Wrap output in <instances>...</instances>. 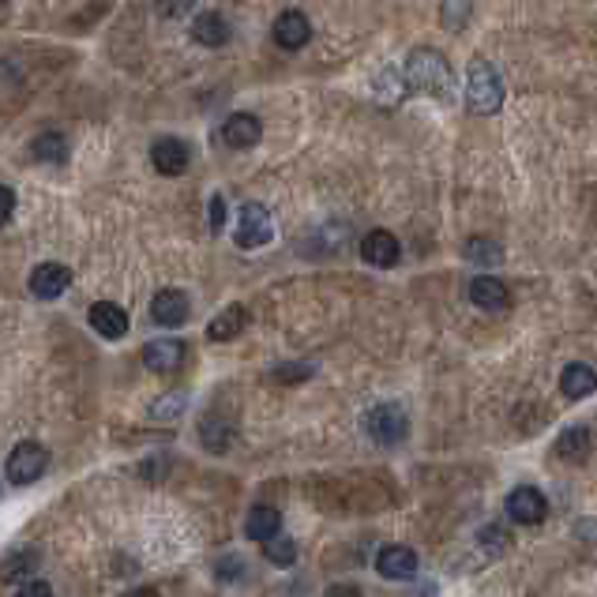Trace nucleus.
<instances>
[{
  "label": "nucleus",
  "mask_w": 597,
  "mask_h": 597,
  "mask_svg": "<svg viewBox=\"0 0 597 597\" xmlns=\"http://www.w3.org/2000/svg\"><path fill=\"white\" fill-rule=\"evenodd\" d=\"M38 560H42V556H38L34 549L31 552H27V549L12 552V556L4 560V582L12 586L16 579H27V575H34V571H38Z\"/></svg>",
  "instance_id": "25"
},
{
  "label": "nucleus",
  "mask_w": 597,
  "mask_h": 597,
  "mask_svg": "<svg viewBox=\"0 0 597 597\" xmlns=\"http://www.w3.org/2000/svg\"><path fill=\"white\" fill-rule=\"evenodd\" d=\"M470 16H474V0H444V27L451 34L466 31V23H470Z\"/></svg>",
  "instance_id": "26"
},
{
  "label": "nucleus",
  "mask_w": 597,
  "mask_h": 597,
  "mask_svg": "<svg viewBox=\"0 0 597 597\" xmlns=\"http://www.w3.org/2000/svg\"><path fill=\"white\" fill-rule=\"evenodd\" d=\"M470 301L477 308H485V312H500V308L511 305V293L496 275H481L470 282Z\"/></svg>",
  "instance_id": "16"
},
{
  "label": "nucleus",
  "mask_w": 597,
  "mask_h": 597,
  "mask_svg": "<svg viewBox=\"0 0 597 597\" xmlns=\"http://www.w3.org/2000/svg\"><path fill=\"white\" fill-rule=\"evenodd\" d=\"M222 139H226V147H233V151L256 147V143L263 139L260 117H252V113H230L226 124H222Z\"/></svg>",
  "instance_id": "12"
},
{
  "label": "nucleus",
  "mask_w": 597,
  "mask_h": 597,
  "mask_svg": "<svg viewBox=\"0 0 597 597\" xmlns=\"http://www.w3.org/2000/svg\"><path fill=\"white\" fill-rule=\"evenodd\" d=\"M376 571L383 579H414L417 575V552L410 545H383L376 556Z\"/></svg>",
  "instance_id": "13"
},
{
  "label": "nucleus",
  "mask_w": 597,
  "mask_h": 597,
  "mask_svg": "<svg viewBox=\"0 0 597 597\" xmlns=\"http://www.w3.org/2000/svg\"><path fill=\"white\" fill-rule=\"evenodd\" d=\"M215 571H218V579L222 582H233V579H241L245 575V560L241 556H222L215 564Z\"/></svg>",
  "instance_id": "32"
},
{
  "label": "nucleus",
  "mask_w": 597,
  "mask_h": 597,
  "mask_svg": "<svg viewBox=\"0 0 597 597\" xmlns=\"http://www.w3.org/2000/svg\"><path fill=\"white\" fill-rule=\"evenodd\" d=\"M271 237H275L271 211H267L263 203H245V207L237 211V245L245 248V252H252V248L271 245Z\"/></svg>",
  "instance_id": "5"
},
{
  "label": "nucleus",
  "mask_w": 597,
  "mask_h": 597,
  "mask_svg": "<svg viewBox=\"0 0 597 597\" xmlns=\"http://www.w3.org/2000/svg\"><path fill=\"white\" fill-rule=\"evenodd\" d=\"M49 470V451L42 444H34V440H23L16 444V451L8 455V466H4V474H8V485H16V489H27L34 485L38 477Z\"/></svg>",
  "instance_id": "4"
},
{
  "label": "nucleus",
  "mask_w": 597,
  "mask_h": 597,
  "mask_svg": "<svg viewBox=\"0 0 597 597\" xmlns=\"http://www.w3.org/2000/svg\"><path fill=\"white\" fill-rule=\"evenodd\" d=\"M365 429L380 447H395L410 436V417H406V410L398 402H380L376 410H368Z\"/></svg>",
  "instance_id": "3"
},
{
  "label": "nucleus",
  "mask_w": 597,
  "mask_h": 597,
  "mask_svg": "<svg viewBox=\"0 0 597 597\" xmlns=\"http://www.w3.org/2000/svg\"><path fill=\"white\" fill-rule=\"evenodd\" d=\"M72 286V271L64 263H38L31 271V293L38 301H57Z\"/></svg>",
  "instance_id": "10"
},
{
  "label": "nucleus",
  "mask_w": 597,
  "mask_h": 597,
  "mask_svg": "<svg viewBox=\"0 0 597 597\" xmlns=\"http://www.w3.org/2000/svg\"><path fill=\"white\" fill-rule=\"evenodd\" d=\"M184 357H188V350H184L181 338H154V342H147L143 346V361H147V368L151 372H177V368L184 365Z\"/></svg>",
  "instance_id": "11"
},
{
  "label": "nucleus",
  "mask_w": 597,
  "mask_h": 597,
  "mask_svg": "<svg viewBox=\"0 0 597 597\" xmlns=\"http://www.w3.org/2000/svg\"><path fill=\"white\" fill-rule=\"evenodd\" d=\"M402 87H406V76H402V72H395V68H380V72H376V94H380V102H391V106H395Z\"/></svg>",
  "instance_id": "27"
},
{
  "label": "nucleus",
  "mask_w": 597,
  "mask_h": 597,
  "mask_svg": "<svg viewBox=\"0 0 597 597\" xmlns=\"http://www.w3.org/2000/svg\"><path fill=\"white\" fill-rule=\"evenodd\" d=\"M402 76H406V87L417 94H432V98H440V102H451L455 98V72H451V64H447L444 53H436V49H414L406 64H402Z\"/></svg>",
  "instance_id": "1"
},
{
  "label": "nucleus",
  "mask_w": 597,
  "mask_h": 597,
  "mask_svg": "<svg viewBox=\"0 0 597 597\" xmlns=\"http://www.w3.org/2000/svg\"><path fill=\"white\" fill-rule=\"evenodd\" d=\"M188 316H192L188 293H181V290H158V293H154L151 320L158 323V327H169V331H177V327H184V323H188Z\"/></svg>",
  "instance_id": "6"
},
{
  "label": "nucleus",
  "mask_w": 597,
  "mask_h": 597,
  "mask_svg": "<svg viewBox=\"0 0 597 597\" xmlns=\"http://www.w3.org/2000/svg\"><path fill=\"white\" fill-rule=\"evenodd\" d=\"M263 552H267L271 564L290 567L297 560V541L293 537H271V541H263Z\"/></svg>",
  "instance_id": "28"
},
{
  "label": "nucleus",
  "mask_w": 597,
  "mask_h": 597,
  "mask_svg": "<svg viewBox=\"0 0 597 597\" xmlns=\"http://www.w3.org/2000/svg\"><path fill=\"white\" fill-rule=\"evenodd\" d=\"M466 106L474 109L477 117H492L504 106V83H500L489 61L470 64V72H466Z\"/></svg>",
  "instance_id": "2"
},
{
  "label": "nucleus",
  "mask_w": 597,
  "mask_h": 597,
  "mask_svg": "<svg viewBox=\"0 0 597 597\" xmlns=\"http://www.w3.org/2000/svg\"><path fill=\"white\" fill-rule=\"evenodd\" d=\"M151 162L162 177H181L184 169H188V162H192V147L177 136H166L151 147Z\"/></svg>",
  "instance_id": "8"
},
{
  "label": "nucleus",
  "mask_w": 597,
  "mask_h": 597,
  "mask_svg": "<svg viewBox=\"0 0 597 597\" xmlns=\"http://www.w3.org/2000/svg\"><path fill=\"white\" fill-rule=\"evenodd\" d=\"M462 256L470 263H481V267H496V263L504 260V248L496 245L492 237H470L466 248H462Z\"/></svg>",
  "instance_id": "24"
},
{
  "label": "nucleus",
  "mask_w": 597,
  "mask_h": 597,
  "mask_svg": "<svg viewBox=\"0 0 597 597\" xmlns=\"http://www.w3.org/2000/svg\"><path fill=\"white\" fill-rule=\"evenodd\" d=\"M91 327L102 338L117 342V338L128 335L132 320H128V312H124L121 305H113V301H98V305H91Z\"/></svg>",
  "instance_id": "15"
},
{
  "label": "nucleus",
  "mask_w": 597,
  "mask_h": 597,
  "mask_svg": "<svg viewBox=\"0 0 597 597\" xmlns=\"http://www.w3.org/2000/svg\"><path fill=\"white\" fill-rule=\"evenodd\" d=\"M31 154L38 158V162L61 166V162H68V154H72V143H68L64 132H42V136H34Z\"/></svg>",
  "instance_id": "23"
},
{
  "label": "nucleus",
  "mask_w": 597,
  "mask_h": 597,
  "mask_svg": "<svg viewBox=\"0 0 597 597\" xmlns=\"http://www.w3.org/2000/svg\"><path fill=\"white\" fill-rule=\"evenodd\" d=\"M166 466L169 462H143V466H139V474L147 477V481H158V477L166 474Z\"/></svg>",
  "instance_id": "37"
},
{
  "label": "nucleus",
  "mask_w": 597,
  "mask_h": 597,
  "mask_svg": "<svg viewBox=\"0 0 597 597\" xmlns=\"http://www.w3.org/2000/svg\"><path fill=\"white\" fill-rule=\"evenodd\" d=\"M199 0H158V16L162 19H184Z\"/></svg>",
  "instance_id": "31"
},
{
  "label": "nucleus",
  "mask_w": 597,
  "mask_h": 597,
  "mask_svg": "<svg viewBox=\"0 0 597 597\" xmlns=\"http://www.w3.org/2000/svg\"><path fill=\"white\" fill-rule=\"evenodd\" d=\"M233 436H237V425L226 421L222 414H207L199 421V440H203L207 451H215V455H226V451H230Z\"/></svg>",
  "instance_id": "17"
},
{
  "label": "nucleus",
  "mask_w": 597,
  "mask_h": 597,
  "mask_svg": "<svg viewBox=\"0 0 597 597\" xmlns=\"http://www.w3.org/2000/svg\"><path fill=\"white\" fill-rule=\"evenodd\" d=\"M278 530H282V515H278L275 507H252L245 519V537L248 541H271V537H278Z\"/></svg>",
  "instance_id": "22"
},
{
  "label": "nucleus",
  "mask_w": 597,
  "mask_h": 597,
  "mask_svg": "<svg viewBox=\"0 0 597 597\" xmlns=\"http://www.w3.org/2000/svg\"><path fill=\"white\" fill-rule=\"evenodd\" d=\"M590 451H594V436H590L586 425H571V429H564L560 440H556V455L564 462H575V466L590 459Z\"/></svg>",
  "instance_id": "18"
},
{
  "label": "nucleus",
  "mask_w": 597,
  "mask_h": 597,
  "mask_svg": "<svg viewBox=\"0 0 597 597\" xmlns=\"http://www.w3.org/2000/svg\"><path fill=\"white\" fill-rule=\"evenodd\" d=\"M222 226H226V199L215 192V196H211V230L218 233Z\"/></svg>",
  "instance_id": "34"
},
{
  "label": "nucleus",
  "mask_w": 597,
  "mask_h": 597,
  "mask_svg": "<svg viewBox=\"0 0 597 597\" xmlns=\"http://www.w3.org/2000/svg\"><path fill=\"white\" fill-rule=\"evenodd\" d=\"M230 23H226V16H218V12H207V16H199L196 23H192V38H196L199 46L207 49H218L230 42Z\"/></svg>",
  "instance_id": "21"
},
{
  "label": "nucleus",
  "mask_w": 597,
  "mask_h": 597,
  "mask_svg": "<svg viewBox=\"0 0 597 597\" xmlns=\"http://www.w3.org/2000/svg\"><path fill=\"white\" fill-rule=\"evenodd\" d=\"M560 391H564L571 402H582L586 395H594L597 391V372L590 365H582V361L567 365L564 376H560Z\"/></svg>",
  "instance_id": "19"
},
{
  "label": "nucleus",
  "mask_w": 597,
  "mask_h": 597,
  "mask_svg": "<svg viewBox=\"0 0 597 597\" xmlns=\"http://www.w3.org/2000/svg\"><path fill=\"white\" fill-rule=\"evenodd\" d=\"M361 260L372 263V267H395V263L402 260V245H398L395 233L372 230L365 233V241H361Z\"/></svg>",
  "instance_id": "14"
},
{
  "label": "nucleus",
  "mask_w": 597,
  "mask_h": 597,
  "mask_svg": "<svg viewBox=\"0 0 597 597\" xmlns=\"http://www.w3.org/2000/svg\"><path fill=\"white\" fill-rule=\"evenodd\" d=\"M184 402H188V398L184 395H177V391H173V395H166L162 398V402H154L151 406V417H158V421H169V417H177L184 410Z\"/></svg>",
  "instance_id": "30"
},
{
  "label": "nucleus",
  "mask_w": 597,
  "mask_h": 597,
  "mask_svg": "<svg viewBox=\"0 0 597 597\" xmlns=\"http://www.w3.org/2000/svg\"><path fill=\"white\" fill-rule=\"evenodd\" d=\"M0 199H4L0 218H4V222H12V215H16V192H12V184H4V188H0Z\"/></svg>",
  "instance_id": "36"
},
{
  "label": "nucleus",
  "mask_w": 597,
  "mask_h": 597,
  "mask_svg": "<svg viewBox=\"0 0 597 597\" xmlns=\"http://www.w3.org/2000/svg\"><path fill=\"white\" fill-rule=\"evenodd\" d=\"M248 327V308L245 305H230L226 312H218L215 320L207 323V338L211 342H230Z\"/></svg>",
  "instance_id": "20"
},
{
  "label": "nucleus",
  "mask_w": 597,
  "mask_h": 597,
  "mask_svg": "<svg viewBox=\"0 0 597 597\" xmlns=\"http://www.w3.org/2000/svg\"><path fill=\"white\" fill-rule=\"evenodd\" d=\"M507 515L522 526H537V522H545L549 515V500L534 489V485H519V489L507 496Z\"/></svg>",
  "instance_id": "7"
},
{
  "label": "nucleus",
  "mask_w": 597,
  "mask_h": 597,
  "mask_svg": "<svg viewBox=\"0 0 597 597\" xmlns=\"http://www.w3.org/2000/svg\"><path fill=\"white\" fill-rule=\"evenodd\" d=\"M19 594H23V597H49V594H53V586H49V582H42V579H27L23 586H19Z\"/></svg>",
  "instance_id": "35"
},
{
  "label": "nucleus",
  "mask_w": 597,
  "mask_h": 597,
  "mask_svg": "<svg viewBox=\"0 0 597 597\" xmlns=\"http://www.w3.org/2000/svg\"><path fill=\"white\" fill-rule=\"evenodd\" d=\"M271 34H275V46L278 49H290V53H297V49L308 46V38H312V23H308L305 12L290 8V12H282V16L275 19Z\"/></svg>",
  "instance_id": "9"
},
{
  "label": "nucleus",
  "mask_w": 597,
  "mask_h": 597,
  "mask_svg": "<svg viewBox=\"0 0 597 597\" xmlns=\"http://www.w3.org/2000/svg\"><path fill=\"white\" fill-rule=\"evenodd\" d=\"M316 372V365H290V368H275V380H282V383H293V380H308Z\"/></svg>",
  "instance_id": "33"
},
{
  "label": "nucleus",
  "mask_w": 597,
  "mask_h": 597,
  "mask_svg": "<svg viewBox=\"0 0 597 597\" xmlns=\"http://www.w3.org/2000/svg\"><path fill=\"white\" fill-rule=\"evenodd\" d=\"M477 541H481V545H485V549H489L492 556H500V552L511 549V534H507V530H500V526H485Z\"/></svg>",
  "instance_id": "29"
}]
</instances>
